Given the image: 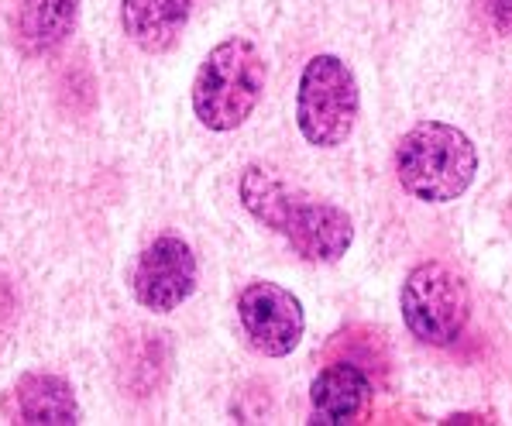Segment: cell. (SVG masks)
Here are the masks:
<instances>
[{
	"instance_id": "6da1fadb",
	"label": "cell",
	"mask_w": 512,
	"mask_h": 426,
	"mask_svg": "<svg viewBox=\"0 0 512 426\" xmlns=\"http://www.w3.org/2000/svg\"><path fill=\"white\" fill-rule=\"evenodd\" d=\"M241 207L262 227L279 234L303 262L334 265L354 244V220L330 200L289 186L265 165H248L238 179Z\"/></svg>"
},
{
	"instance_id": "7a4b0ae2",
	"label": "cell",
	"mask_w": 512,
	"mask_h": 426,
	"mask_svg": "<svg viewBox=\"0 0 512 426\" xmlns=\"http://www.w3.org/2000/svg\"><path fill=\"white\" fill-rule=\"evenodd\" d=\"M396 176L413 200L454 203L475 183L478 148L454 124L420 121L399 138Z\"/></svg>"
},
{
	"instance_id": "3957f363",
	"label": "cell",
	"mask_w": 512,
	"mask_h": 426,
	"mask_svg": "<svg viewBox=\"0 0 512 426\" xmlns=\"http://www.w3.org/2000/svg\"><path fill=\"white\" fill-rule=\"evenodd\" d=\"M269 69L258 45L244 35L224 38L207 52L193 80V114L203 128L227 134L238 131L265 97Z\"/></svg>"
},
{
	"instance_id": "277c9868",
	"label": "cell",
	"mask_w": 512,
	"mask_h": 426,
	"mask_svg": "<svg viewBox=\"0 0 512 426\" xmlns=\"http://www.w3.org/2000/svg\"><path fill=\"white\" fill-rule=\"evenodd\" d=\"M361 114L358 76L337 55H313L296 90V124L313 148H337L351 138Z\"/></svg>"
},
{
	"instance_id": "5b68a950",
	"label": "cell",
	"mask_w": 512,
	"mask_h": 426,
	"mask_svg": "<svg viewBox=\"0 0 512 426\" xmlns=\"http://www.w3.org/2000/svg\"><path fill=\"white\" fill-rule=\"evenodd\" d=\"M399 310L420 344L451 347L461 341L471 320L468 282L444 262H420L399 289Z\"/></svg>"
},
{
	"instance_id": "8992f818",
	"label": "cell",
	"mask_w": 512,
	"mask_h": 426,
	"mask_svg": "<svg viewBox=\"0 0 512 426\" xmlns=\"http://www.w3.org/2000/svg\"><path fill=\"white\" fill-rule=\"evenodd\" d=\"M238 320L248 344L265 358L293 354L306 330V313L299 296L279 282H248L238 293Z\"/></svg>"
},
{
	"instance_id": "52a82bcc",
	"label": "cell",
	"mask_w": 512,
	"mask_h": 426,
	"mask_svg": "<svg viewBox=\"0 0 512 426\" xmlns=\"http://www.w3.org/2000/svg\"><path fill=\"white\" fill-rule=\"evenodd\" d=\"M196 275H200V265H196L193 248L179 234H159L135 258L131 293L145 310L172 313L196 293Z\"/></svg>"
},
{
	"instance_id": "ba28073f",
	"label": "cell",
	"mask_w": 512,
	"mask_h": 426,
	"mask_svg": "<svg viewBox=\"0 0 512 426\" xmlns=\"http://www.w3.org/2000/svg\"><path fill=\"white\" fill-rule=\"evenodd\" d=\"M4 413L11 416V423L69 426V423H80V402H76L73 385L62 375L28 372L7 392Z\"/></svg>"
},
{
	"instance_id": "9c48e42d",
	"label": "cell",
	"mask_w": 512,
	"mask_h": 426,
	"mask_svg": "<svg viewBox=\"0 0 512 426\" xmlns=\"http://www.w3.org/2000/svg\"><path fill=\"white\" fill-rule=\"evenodd\" d=\"M368 402H372V382L351 361L327 365L310 385L313 423H324V426L354 423L368 409Z\"/></svg>"
},
{
	"instance_id": "30bf717a",
	"label": "cell",
	"mask_w": 512,
	"mask_h": 426,
	"mask_svg": "<svg viewBox=\"0 0 512 426\" xmlns=\"http://www.w3.org/2000/svg\"><path fill=\"white\" fill-rule=\"evenodd\" d=\"M193 0H121V28L141 52L162 55L179 42Z\"/></svg>"
},
{
	"instance_id": "8fae6325",
	"label": "cell",
	"mask_w": 512,
	"mask_h": 426,
	"mask_svg": "<svg viewBox=\"0 0 512 426\" xmlns=\"http://www.w3.org/2000/svg\"><path fill=\"white\" fill-rule=\"evenodd\" d=\"M80 21V0H25L18 14V38L31 55L59 49Z\"/></svg>"
},
{
	"instance_id": "7c38bea8",
	"label": "cell",
	"mask_w": 512,
	"mask_h": 426,
	"mask_svg": "<svg viewBox=\"0 0 512 426\" xmlns=\"http://www.w3.org/2000/svg\"><path fill=\"white\" fill-rule=\"evenodd\" d=\"M478 4H482L488 25L499 35H512V0H478Z\"/></svg>"
}]
</instances>
